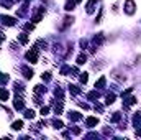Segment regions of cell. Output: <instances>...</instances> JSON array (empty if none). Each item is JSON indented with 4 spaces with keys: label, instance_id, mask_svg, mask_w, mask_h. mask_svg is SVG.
<instances>
[{
    "label": "cell",
    "instance_id": "d6986e66",
    "mask_svg": "<svg viewBox=\"0 0 141 140\" xmlns=\"http://www.w3.org/2000/svg\"><path fill=\"white\" fill-rule=\"evenodd\" d=\"M74 5H76L74 2H67L66 3V10H74Z\"/></svg>",
    "mask_w": 141,
    "mask_h": 140
},
{
    "label": "cell",
    "instance_id": "8992f818",
    "mask_svg": "<svg viewBox=\"0 0 141 140\" xmlns=\"http://www.w3.org/2000/svg\"><path fill=\"white\" fill-rule=\"evenodd\" d=\"M8 96H10V94H8L7 89H0V101H7Z\"/></svg>",
    "mask_w": 141,
    "mask_h": 140
},
{
    "label": "cell",
    "instance_id": "2e32d148",
    "mask_svg": "<svg viewBox=\"0 0 141 140\" xmlns=\"http://www.w3.org/2000/svg\"><path fill=\"white\" fill-rule=\"evenodd\" d=\"M102 41H103V36H102V33H100L99 36H95V40H94V43H95V45H100V43H102Z\"/></svg>",
    "mask_w": 141,
    "mask_h": 140
},
{
    "label": "cell",
    "instance_id": "ac0fdd59",
    "mask_svg": "<svg viewBox=\"0 0 141 140\" xmlns=\"http://www.w3.org/2000/svg\"><path fill=\"white\" fill-rule=\"evenodd\" d=\"M7 81H8V76H7V74H2V73H0V84L7 83Z\"/></svg>",
    "mask_w": 141,
    "mask_h": 140
},
{
    "label": "cell",
    "instance_id": "603a6c76",
    "mask_svg": "<svg viewBox=\"0 0 141 140\" xmlns=\"http://www.w3.org/2000/svg\"><path fill=\"white\" fill-rule=\"evenodd\" d=\"M87 97H89V99H95V97H99V94H97V92H90Z\"/></svg>",
    "mask_w": 141,
    "mask_h": 140
},
{
    "label": "cell",
    "instance_id": "cb8c5ba5",
    "mask_svg": "<svg viewBox=\"0 0 141 140\" xmlns=\"http://www.w3.org/2000/svg\"><path fill=\"white\" fill-rule=\"evenodd\" d=\"M49 79H51V76H49V73L43 74V81H49Z\"/></svg>",
    "mask_w": 141,
    "mask_h": 140
},
{
    "label": "cell",
    "instance_id": "3957f363",
    "mask_svg": "<svg viewBox=\"0 0 141 140\" xmlns=\"http://www.w3.org/2000/svg\"><path fill=\"white\" fill-rule=\"evenodd\" d=\"M125 8H126V13H133L135 12V2L133 0H126Z\"/></svg>",
    "mask_w": 141,
    "mask_h": 140
},
{
    "label": "cell",
    "instance_id": "ba28073f",
    "mask_svg": "<svg viewBox=\"0 0 141 140\" xmlns=\"http://www.w3.org/2000/svg\"><path fill=\"white\" fill-rule=\"evenodd\" d=\"M21 127H23V122H21V120L13 122V125H12V129H13V130H20Z\"/></svg>",
    "mask_w": 141,
    "mask_h": 140
},
{
    "label": "cell",
    "instance_id": "52a82bcc",
    "mask_svg": "<svg viewBox=\"0 0 141 140\" xmlns=\"http://www.w3.org/2000/svg\"><path fill=\"white\" fill-rule=\"evenodd\" d=\"M95 2H97V0H90V2L85 5V8H87V13H92V12H94V5H95Z\"/></svg>",
    "mask_w": 141,
    "mask_h": 140
},
{
    "label": "cell",
    "instance_id": "5b68a950",
    "mask_svg": "<svg viewBox=\"0 0 141 140\" xmlns=\"http://www.w3.org/2000/svg\"><path fill=\"white\" fill-rule=\"evenodd\" d=\"M3 23L8 25V26H12V25H15V18H12V17H3Z\"/></svg>",
    "mask_w": 141,
    "mask_h": 140
},
{
    "label": "cell",
    "instance_id": "ffe728a7",
    "mask_svg": "<svg viewBox=\"0 0 141 140\" xmlns=\"http://www.w3.org/2000/svg\"><path fill=\"white\" fill-rule=\"evenodd\" d=\"M49 114V107H41V115H48Z\"/></svg>",
    "mask_w": 141,
    "mask_h": 140
},
{
    "label": "cell",
    "instance_id": "e0dca14e",
    "mask_svg": "<svg viewBox=\"0 0 141 140\" xmlns=\"http://www.w3.org/2000/svg\"><path fill=\"white\" fill-rule=\"evenodd\" d=\"M69 89H70V92H72V94H79V92H81V89H79L77 86H70Z\"/></svg>",
    "mask_w": 141,
    "mask_h": 140
},
{
    "label": "cell",
    "instance_id": "44dd1931",
    "mask_svg": "<svg viewBox=\"0 0 141 140\" xmlns=\"http://www.w3.org/2000/svg\"><path fill=\"white\" fill-rule=\"evenodd\" d=\"M20 41H21V43H26V41H28V36H26V33L20 35Z\"/></svg>",
    "mask_w": 141,
    "mask_h": 140
},
{
    "label": "cell",
    "instance_id": "6da1fadb",
    "mask_svg": "<svg viewBox=\"0 0 141 140\" xmlns=\"http://www.w3.org/2000/svg\"><path fill=\"white\" fill-rule=\"evenodd\" d=\"M26 60H28L30 63H38V49L36 48L30 49V51L26 53Z\"/></svg>",
    "mask_w": 141,
    "mask_h": 140
},
{
    "label": "cell",
    "instance_id": "7a4b0ae2",
    "mask_svg": "<svg viewBox=\"0 0 141 140\" xmlns=\"http://www.w3.org/2000/svg\"><path fill=\"white\" fill-rule=\"evenodd\" d=\"M13 106H15V109H18V110L25 109V102H23V99L16 96V97H15V102H13Z\"/></svg>",
    "mask_w": 141,
    "mask_h": 140
},
{
    "label": "cell",
    "instance_id": "4fadbf2b",
    "mask_svg": "<svg viewBox=\"0 0 141 140\" xmlns=\"http://www.w3.org/2000/svg\"><path fill=\"white\" fill-rule=\"evenodd\" d=\"M105 102H107V104H113V102H115V94H108Z\"/></svg>",
    "mask_w": 141,
    "mask_h": 140
},
{
    "label": "cell",
    "instance_id": "8fae6325",
    "mask_svg": "<svg viewBox=\"0 0 141 140\" xmlns=\"http://www.w3.org/2000/svg\"><path fill=\"white\" fill-rule=\"evenodd\" d=\"M105 81H107V79H105L103 76H102V78H100V79L95 83V87H99V89H100V87H103V86H105Z\"/></svg>",
    "mask_w": 141,
    "mask_h": 140
},
{
    "label": "cell",
    "instance_id": "7402d4cb",
    "mask_svg": "<svg viewBox=\"0 0 141 140\" xmlns=\"http://www.w3.org/2000/svg\"><path fill=\"white\" fill-rule=\"evenodd\" d=\"M87 79H89L87 73H82V74H81V81H82V83H87Z\"/></svg>",
    "mask_w": 141,
    "mask_h": 140
},
{
    "label": "cell",
    "instance_id": "484cf974",
    "mask_svg": "<svg viewBox=\"0 0 141 140\" xmlns=\"http://www.w3.org/2000/svg\"><path fill=\"white\" fill-rule=\"evenodd\" d=\"M25 28H26V30H33V25H30V23H26V25H25Z\"/></svg>",
    "mask_w": 141,
    "mask_h": 140
},
{
    "label": "cell",
    "instance_id": "277c9868",
    "mask_svg": "<svg viewBox=\"0 0 141 140\" xmlns=\"http://www.w3.org/2000/svg\"><path fill=\"white\" fill-rule=\"evenodd\" d=\"M85 124H87V127H95V125L99 124V120H97V117H89V119L85 120Z\"/></svg>",
    "mask_w": 141,
    "mask_h": 140
},
{
    "label": "cell",
    "instance_id": "30bf717a",
    "mask_svg": "<svg viewBox=\"0 0 141 140\" xmlns=\"http://www.w3.org/2000/svg\"><path fill=\"white\" fill-rule=\"evenodd\" d=\"M69 119L70 120H79L81 119V114L79 112H69Z\"/></svg>",
    "mask_w": 141,
    "mask_h": 140
},
{
    "label": "cell",
    "instance_id": "d4e9b609",
    "mask_svg": "<svg viewBox=\"0 0 141 140\" xmlns=\"http://www.w3.org/2000/svg\"><path fill=\"white\" fill-rule=\"evenodd\" d=\"M112 120H113V122H117V120H120V114H118V112H117V114H115V115H113V117H112Z\"/></svg>",
    "mask_w": 141,
    "mask_h": 140
},
{
    "label": "cell",
    "instance_id": "7c38bea8",
    "mask_svg": "<svg viewBox=\"0 0 141 140\" xmlns=\"http://www.w3.org/2000/svg\"><path fill=\"white\" fill-rule=\"evenodd\" d=\"M85 60H87L85 55H79V56H77V64H84V63H85Z\"/></svg>",
    "mask_w": 141,
    "mask_h": 140
},
{
    "label": "cell",
    "instance_id": "9a60e30c",
    "mask_svg": "<svg viewBox=\"0 0 141 140\" xmlns=\"http://www.w3.org/2000/svg\"><path fill=\"white\" fill-rule=\"evenodd\" d=\"M52 125H54L56 129H63V127H64V124H63L61 120H54V122H52Z\"/></svg>",
    "mask_w": 141,
    "mask_h": 140
},
{
    "label": "cell",
    "instance_id": "5bb4252c",
    "mask_svg": "<svg viewBox=\"0 0 141 140\" xmlns=\"http://www.w3.org/2000/svg\"><path fill=\"white\" fill-rule=\"evenodd\" d=\"M25 117H26V119H33V117H34V112L33 110H25Z\"/></svg>",
    "mask_w": 141,
    "mask_h": 140
},
{
    "label": "cell",
    "instance_id": "9c48e42d",
    "mask_svg": "<svg viewBox=\"0 0 141 140\" xmlns=\"http://www.w3.org/2000/svg\"><path fill=\"white\" fill-rule=\"evenodd\" d=\"M23 74H25V78H26V79L33 78V71H31V69H28V68H23Z\"/></svg>",
    "mask_w": 141,
    "mask_h": 140
}]
</instances>
